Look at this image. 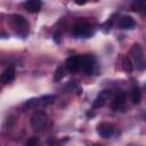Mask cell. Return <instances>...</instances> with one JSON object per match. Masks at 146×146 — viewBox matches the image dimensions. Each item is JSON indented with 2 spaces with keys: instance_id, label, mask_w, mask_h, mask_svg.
Returning a JSON list of instances; mask_svg holds the SVG:
<instances>
[{
  "instance_id": "9",
  "label": "cell",
  "mask_w": 146,
  "mask_h": 146,
  "mask_svg": "<svg viewBox=\"0 0 146 146\" xmlns=\"http://www.w3.org/2000/svg\"><path fill=\"white\" fill-rule=\"evenodd\" d=\"M111 96V90H103L100 91V94L97 96V98L94 100V104H92V107L94 108H99V107H103L107 99L110 98Z\"/></svg>"
},
{
  "instance_id": "2",
  "label": "cell",
  "mask_w": 146,
  "mask_h": 146,
  "mask_svg": "<svg viewBox=\"0 0 146 146\" xmlns=\"http://www.w3.org/2000/svg\"><path fill=\"white\" fill-rule=\"evenodd\" d=\"M130 55L133 58L137 68L139 71H144L146 64H145V57H144V51H143L141 46L138 43H133L130 49Z\"/></svg>"
},
{
  "instance_id": "8",
  "label": "cell",
  "mask_w": 146,
  "mask_h": 146,
  "mask_svg": "<svg viewBox=\"0 0 146 146\" xmlns=\"http://www.w3.org/2000/svg\"><path fill=\"white\" fill-rule=\"evenodd\" d=\"M23 7L31 14L38 13L41 7H42V1L41 0H25L23 2Z\"/></svg>"
},
{
  "instance_id": "12",
  "label": "cell",
  "mask_w": 146,
  "mask_h": 146,
  "mask_svg": "<svg viewBox=\"0 0 146 146\" xmlns=\"http://www.w3.org/2000/svg\"><path fill=\"white\" fill-rule=\"evenodd\" d=\"M15 80V68L13 66L7 67L1 74V81L3 83H10Z\"/></svg>"
},
{
  "instance_id": "19",
  "label": "cell",
  "mask_w": 146,
  "mask_h": 146,
  "mask_svg": "<svg viewBox=\"0 0 146 146\" xmlns=\"http://www.w3.org/2000/svg\"><path fill=\"white\" fill-rule=\"evenodd\" d=\"M38 141H39V139H38V137H31L27 141H26V145H35V144H38Z\"/></svg>"
},
{
  "instance_id": "11",
  "label": "cell",
  "mask_w": 146,
  "mask_h": 146,
  "mask_svg": "<svg viewBox=\"0 0 146 146\" xmlns=\"http://www.w3.org/2000/svg\"><path fill=\"white\" fill-rule=\"evenodd\" d=\"M136 25V22L132 17L130 16H123L120 18L119 21V26L123 30H130V29H133Z\"/></svg>"
},
{
  "instance_id": "3",
  "label": "cell",
  "mask_w": 146,
  "mask_h": 146,
  "mask_svg": "<svg viewBox=\"0 0 146 146\" xmlns=\"http://www.w3.org/2000/svg\"><path fill=\"white\" fill-rule=\"evenodd\" d=\"M47 122V114L43 111H35L31 116V125L34 130L40 131L44 128Z\"/></svg>"
},
{
  "instance_id": "14",
  "label": "cell",
  "mask_w": 146,
  "mask_h": 146,
  "mask_svg": "<svg viewBox=\"0 0 146 146\" xmlns=\"http://www.w3.org/2000/svg\"><path fill=\"white\" fill-rule=\"evenodd\" d=\"M130 6H131V9L133 11L143 13L146 8V0H132Z\"/></svg>"
},
{
  "instance_id": "10",
  "label": "cell",
  "mask_w": 146,
  "mask_h": 146,
  "mask_svg": "<svg viewBox=\"0 0 146 146\" xmlns=\"http://www.w3.org/2000/svg\"><path fill=\"white\" fill-rule=\"evenodd\" d=\"M65 67L70 72H75L80 70V56H71L65 62Z\"/></svg>"
},
{
  "instance_id": "7",
  "label": "cell",
  "mask_w": 146,
  "mask_h": 146,
  "mask_svg": "<svg viewBox=\"0 0 146 146\" xmlns=\"http://www.w3.org/2000/svg\"><path fill=\"white\" fill-rule=\"evenodd\" d=\"M97 132L103 138H110L114 133V125L110 122H102L97 125Z\"/></svg>"
},
{
  "instance_id": "4",
  "label": "cell",
  "mask_w": 146,
  "mask_h": 146,
  "mask_svg": "<svg viewBox=\"0 0 146 146\" xmlns=\"http://www.w3.org/2000/svg\"><path fill=\"white\" fill-rule=\"evenodd\" d=\"M72 34L76 38H89L92 34V26L87 23L75 24L72 29Z\"/></svg>"
},
{
  "instance_id": "16",
  "label": "cell",
  "mask_w": 146,
  "mask_h": 146,
  "mask_svg": "<svg viewBox=\"0 0 146 146\" xmlns=\"http://www.w3.org/2000/svg\"><path fill=\"white\" fill-rule=\"evenodd\" d=\"M55 102V97L52 95H46L39 98V105H50Z\"/></svg>"
},
{
  "instance_id": "17",
  "label": "cell",
  "mask_w": 146,
  "mask_h": 146,
  "mask_svg": "<svg viewBox=\"0 0 146 146\" xmlns=\"http://www.w3.org/2000/svg\"><path fill=\"white\" fill-rule=\"evenodd\" d=\"M38 105H39V98H31V99L26 100V102L23 104V106H24V107H27V108H34V107H36Z\"/></svg>"
},
{
  "instance_id": "1",
  "label": "cell",
  "mask_w": 146,
  "mask_h": 146,
  "mask_svg": "<svg viewBox=\"0 0 146 146\" xmlns=\"http://www.w3.org/2000/svg\"><path fill=\"white\" fill-rule=\"evenodd\" d=\"M10 23H11L16 34H18L19 36L24 38L29 33V23L26 22V19L22 15H18V14L11 15Z\"/></svg>"
},
{
  "instance_id": "5",
  "label": "cell",
  "mask_w": 146,
  "mask_h": 146,
  "mask_svg": "<svg viewBox=\"0 0 146 146\" xmlns=\"http://www.w3.org/2000/svg\"><path fill=\"white\" fill-rule=\"evenodd\" d=\"M125 99H127V95L124 91H119L115 94V96L113 97V100H112V110L114 112H119V111H122L124 108V105H125Z\"/></svg>"
},
{
  "instance_id": "20",
  "label": "cell",
  "mask_w": 146,
  "mask_h": 146,
  "mask_svg": "<svg viewBox=\"0 0 146 146\" xmlns=\"http://www.w3.org/2000/svg\"><path fill=\"white\" fill-rule=\"evenodd\" d=\"M74 1H75V3L79 5V6H82V5H84V3L87 2V0H74Z\"/></svg>"
},
{
  "instance_id": "13",
  "label": "cell",
  "mask_w": 146,
  "mask_h": 146,
  "mask_svg": "<svg viewBox=\"0 0 146 146\" xmlns=\"http://www.w3.org/2000/svg\"><path fill=\"white\" fill-rule=\"evenodd\" d=\"M131 100L133 104H139L141 100V91L138 87V84L133 83L131 88Z\"/></svg>"
},
{
  "instance_id": "6",
  "label": "cell",
  "mask_w": 146,
  "mask_h": 146,
  "mask_svg": "<svg viewBox=\"0 0 146 146\" xmlns=\"http://www.w3.org/2000/svg\"><path fill=\"white\" fill-rule=\"evenodd\" d=\"M95 66V58L91 55H83L80 57V68L87 74H91Z\"/></svg>"
},
{
  "instance_id": "15",
  "label": "cell",
  "mask_w": 146,
  "mask_h": 146,
  "mask_svg": "<svg viewBox=\"0 0 146 146\" xmlns=\"http://www.w3.org/2000/svg\"><path fill=\"white\" fill-rule=\"evenodd\" d=\"M122 67H123V70L127 72V73H131L132 72V70H133V64H132V62H131V59L129 58V57H123V59H122Z\"/></svg>"
},
{
  "instance_id": "18",
  "label": "cell",
  "mask_w": 146,
  "mask_h": 146,
  "mask_svg": "<svg viewBox=\"0 0 146 146\" xmlns=\"http://www.w3.org/2000/svg\"><path fill=\"white\" fill-rule=\"evenodd\" d=\"M64 76V68L62 67V66H59L57 70H56V72H55V74H54V81H59Z\"/></svg>"
}]
</instances>
